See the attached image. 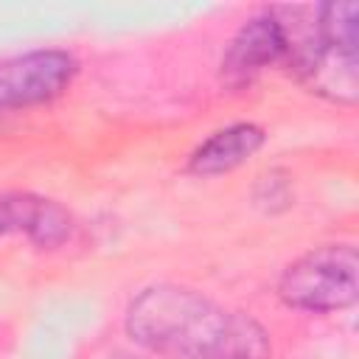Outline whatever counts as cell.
<instances>
[{
  "label": "cell",
  "instance_id": "cell-1",
  "mask_svg": "<svg viewBox=\"0 0 359 359\" xmlns=\"http://www.w3.org/2000/svg\"><path fill=\"white\" fill-rule=\"evenodd\" d=\"M129 337L165 359H266L264 328L185 286H151L126 309Z\"/></svg>",
  "mask_w": 359,
  "mask_h": 359
},
{
  "label": "cell",
  "instance_id": "cell-2",
  "mask_svg": "<svg viewBox=\"0 0 359 359\" xmlns=\"http://www.w3.org/2000/svg\"><path fill=\"white\" fill-rule=\"evenodd\" d=\"M356 272L359 258L353 244H323L283 269L278 294L286 306L300 311H339L356 300Z\"/></svg>",
  "mask_w": 359,
  "mask_h": 359
},
{
  "label": "cell",
  "instance_id": "cell-3",
  "mask_svg": "<svg viewBox=\"0 0 359 359\" xmlns=\"http://www.w3.org/2000/svg\"><path fill=\"white\" fill-rule=\"evenodd\" d=\"M79 73L67 50H31L0 62V115L48 104L62 95Z\"/></svg>",
  "mask_w": 359,
  "mask_h": 359
},
{
  "label": "cell",
  "instance_id": "cell-4",
  "mask_svg": "<svg viewBox=\"0 0 359 359\" xmlns=\"http://www.w3.org/2000/svg\"><path fill=\"white\" fill-rule=\"evenodd\" d=\"M286 56V28L275 14L252 17L238 28L222 56V84L230 90H241L250 84L261 70L280 62Z\"/></svg>",
  "mask_w": 359,
  "mask_h": 359
},
{
  "label": "cell",
  "instance_id": "cell-5",
  "mask_svg": "<svg viewBox=\"0 0 359 359\" xmlns=\"http://www.w3.org/2000/svg\"><path fill=\"white\" fill-rule=\"evenodd\" d=\"M70 213L53 199L31 194H6L0 196V236L25 233L39 247H56L70 236Z\"/></svg>",
  "mask_w": 359,
  "mask_h": 359
},
{
  "label": "cell",
  "instance_id": "cell-6",
  "mask_svg": "<svg viewBox=\"0 0 359 359\" xmlns=\"http://www.w3.org/2000/svg\"><path fill=\"white\" fill-rule=\"evenodd\" d=\"M266 135L255 123H233L219 132H213L208 140H202L194 154L188 157V171L196 177H219L241 163H247L261 146Z\"/></svg>",
  "mask_w": 359,
  "mask_h": 359
},
{
  "label": "cell",
  "instance_id": "cell-7",
  "mask_svg": "<svg viewBox=\"0 0 359 359\" xmlns=\"http://www.w3.org/2000/svg\"><path fill=\"white\" fill-rule=\"evenodd\" d=\"M109 359H137V356H129V353H115V356H109Z\"/></svg>",
  "mask_w": 359,
  "mask_h": 359
}]
</instances>
